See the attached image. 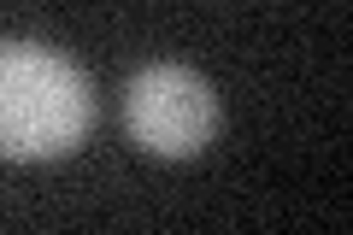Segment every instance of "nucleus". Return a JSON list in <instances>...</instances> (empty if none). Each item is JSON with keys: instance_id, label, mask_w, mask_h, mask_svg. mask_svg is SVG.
I'll return each mask as SVG.
<instances>
[{"instance_id": "obj_2", "label": "nucleus", "mask_w": 353, "mask_h": 235, "mask_svg": "<svg viewBox=\"0 0 353 235\" xmlns=\"http://www.w3.org/2000/svg\"><path fill=\"white\" fill-rule=\"evenodd\" d=\"M130 141L159 159H194L218 130V94L189 65H148L124 83Z\"/></svg>"}, {"instance_id": "obj_1", "label": "nucleus", "mask_w": 353, "mask_h": 235, "mask_svg": "<svg viewBox=\"0 0 353 235\" xmlns=\"http://www.w3.org/2000/svg\"><path fill=\"white\" fill-rule=\"evenodd\" d=\"M94 124L88 76L48 41H0V159H65Z\"/></svg>"}]
</instances>
